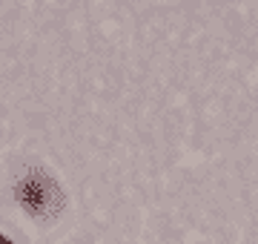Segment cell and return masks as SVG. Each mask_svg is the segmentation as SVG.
I'll list each match as a JSON object with an SVG mask.
<instances>
[{
  "instance_id": "obj_1",
  "label": "cell",
  "mask_w": 258,
  "mask_h": 244,
  "mask_svg": "<svg viewBox=\"0 0 258 244\" xmlns=\"http://www.w3.org/2000/svg\"><path fill=\"white\" fill-rule=\"evenodd\" d=\"M15 196H18V204L37 218H52L63 207V196L57 184L40 169H29L26 175H20L15 184Z\"/></svg>"
},
{
  "instance_id": "obj_2",
  "label": "cell",
  "mask_w": 258,
  "mask_h": 244,
  "mask_svg": "<svg viewBox=\"0 0 258 244\" xmlns=\"http://www.w3.org/2000/svg\"><path fill=\"white\" fill-rule=\"evenodd\" d=\"M0 244H12V241H9V238H3V235H0Z\"/></svg>"
}]
</instances>
